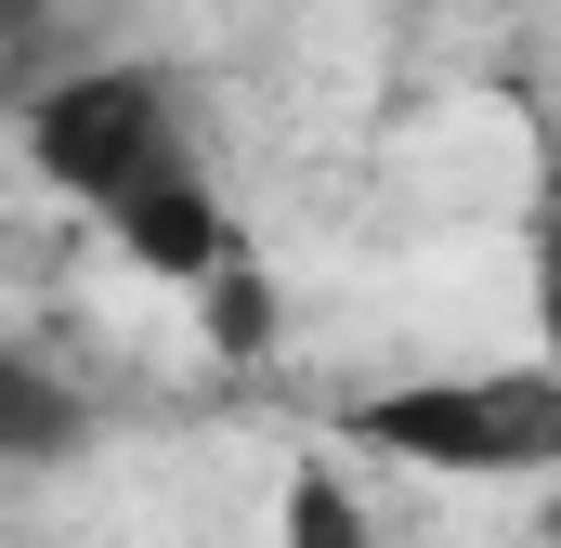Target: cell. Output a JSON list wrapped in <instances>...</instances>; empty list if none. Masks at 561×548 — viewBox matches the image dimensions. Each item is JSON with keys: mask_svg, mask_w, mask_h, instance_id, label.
I'll return each mask as SVG.
<instances>
[{"mask_svg": "<svg viewBox=\"0 0 561 548\" xmlns=\"http://www.w3.org/2000/svg\"><path fill=\"white\" fill-rule=\"evenodd\" d=\"M39 13H53V0H0V39H26V26H39Z\"/></svg>", "mask_w": 561, "mask_h": 548, "instance_id": "cell-7", "label": "cell"}, {"mask_svg": "<svg viewBox=\"0 0 561 548\" xmlns=\"http://www.w3.org/2000/svg\"><path fill=\"white\" fill-rule=\"evenodd\" d=\"M287 548H379L366 496L340 483V457H300V470H287Z\"/></svg>", "mask_w": 561, "mask_h": 548, "instance_id": "cell-6", "label": "cell"}, {"mask_svg": "<svg viewBox=\"0 0 561 548\" xmlns=\"http://www.w3.org/2000/svg\"><path fill=\"white\" fill-rule=\"evenodd\" d=\"M353 457H392L431 483H523L561 457V379L549 366H470V379H379L340 406Z\"/></svg>", "mask_w": 561, "mask_h": 548, "instance_id": "cell-1", "label": "cell"}, {"mask_svg": "<svg viewBox=\"0 0 561 548\" xmlns=\"http://www.w3.org/2000/svg\"><path fill=\"white\" fill-rule=\"evenodd\" d=\"M26 157H39V183H53V196H79L92 222H105L118 196H144V183L196 170L183 105H170V79H157V66H66V79L26 105Z\"/></svg>", "mask_w": 561, "mask_h": 548, "instance_id": "cell-2", "label": "cell"}, {"mask_svg": "<svg viewBox=\"0 0 561 548\" xmlns=\"http://www.w3.org/2000/svg\"><path fill=\"white\" fill-rule=\"evenodd\" d=\"M196 327H209V353H222V366H262V353H275V274L249 262V249H222V262L196 274Z\"/></svg>", "mask_w": 561, "mask_h": 548, "instance_id": "cell-5", "label": "cell"}, {"mask_svg": "<svg viewBox=\"0 0 561 548\" xmlns=\"http://www.w3.org/2000/svg\"><path fill=\"white\" fill-rule=\"evenodd\" d=\"M105 236L131 249L144 274H170V287H196V274L236 249V222H222V196H209V170H170V183H144L105 209Z\"/></svg>", "mask_w": 561, "mask_h": 548, "instance_id": "cell-3", "label": "cell"}, {"mask_svg": "<svg viewBox=\"0 0 561 548\" xmlns=\"http://www.w3.org/2000/svg\"><path fill=\"white\" fill-rule=\"evenodd\" d=\"M79 444H92V406H79L39 353L0 340V470H53V457H79Z\"/></svg>", "mask_w": 561, "mask_h": 548, "instance_id": "cell-4", "label": "cell"}]
</instances>
